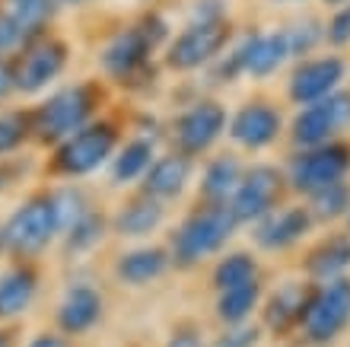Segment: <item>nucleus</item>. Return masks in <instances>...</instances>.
I'll return each instance as SVG.
<instances>
[{
  "label": "nucleus",
  "instance_id": "ddd939ff",
  "mask_svg": "<svg viewBox=\"0 0 350 347\" xmlns=\"http://www.w3.org/2000/svg\"><path fill=\"white\" fill-rule=\"evenodd\" d=\"M105 316V300L102 293L86 281H74L67 283L61 300L55 306V329L64 338H86Z\"/></svg>",
  "mask_w": 350,
  "mask_h": 347
},
{
  "label": "nucleus",
  "instance_id": "c85d7f7f",
  "mask_svg": "<svg viewBox=\"0 0 350 347\" xmlns=\"http://www.w3.org/2000/svg\"><path fill=\"white\" fill-rule=\"evenodd\" d=\"M213 290H226V287H239V283L258 281V265L249 252H230L213 265Z\"/></svg>",
  "mask_w": 350,
  "mask_h": 347
},
{
  "label": "nucleus",
  "instance_id": "4468645a",
  "mask_svg": "<svg viewBox=\"0 0 350 347\" xmlns=\"http://www.w3.org/2000/svg\"><path fill=\"white\" fill-rule=\"evenodd\" d=\"M347 121H350V92H332V96L312 102L306 112L296 115L293 140L299 146L328 144L334 131H341Z\"/></svg>",
  "mask_w": 350,
  "mask_h": 347
},
{
  "label": "nucleus",
  "instance_id": "2f4dec72",
  "mask_svg": "<svg viewBox=\"0 0 350 347\" xmlns=\"http://www.w3.org/2000/svg\"><path fill=\"white\" fill-rule=\"evenodd\" d=\"M347 207H350V192H347V185H344V179L328 185V188H319L312 194V210H315V217H322V220L341 217Z\"/></svg>",
  "mask_w": 350,
  "mask_h": 347
},
{
  "label": "nucleus",
  "instance_id": "f03ea898",
  "mask_svg": "<svg viewBox=\"0 0 350 347\" xmlns=\"http://www.w3.org/2000/svg\"><path fill=\"white\" fill-rule=\"evenodd\" d=\"M102 109V86L96 80H77L64 86H51L45 96H38L32 112V138L38 150H51L74 131L99 118Z\"/></svg>",
  "mask_w": 350,
  "mask_h": 347
},
{
  "label": "nucleus",
  "instance_id": "72a5a7b5",
  "mask_svg": "<svg viewBox=\"0 0 350 347\" xmlns=\"http://www.w3.org/2000/svg\"><path fill=\"white\" fill-rule=\"evenodd\" d=\"M328 42H332V45H347L350 42V7H344L341 13L328 23Z\"/></svg>",
  "mask_w": 350,
  "mask_h": 347
},
{
  "label": "nucleus",
  "instance_id": "20e7f679",
  "mask_svg": "<svg viewBox=\"0 0 350 347\" xmlns=\"http://www.w3.org/2000/svg\"><path fill=\"white\" fill-rule=\"evenodd\" d=\"M236 220H232L226 204H207L204 201L198 210H191L182 220V227L169 236V258L172 268L178 271H191L204 261V258L217 255L236 233Z\"/></svg>",
  "mask_w": 350,
  "mask_h": 347
},
{
  "label": "nucleus",
  "instance_id": "cd10ccee",
  "mask_svg": "<svg viewBox=\"0 0 350 347\" xmlns=\"http://www.w3.org/2000/svg\"><path fill=\"white\" fill-rule=\"evenodd\" d=\"M306 268H309V274H312L315 281H322V283L338 281L350 268V236H334V239H328V242H322V246L309 255V265Z\"/></svg>",
  "mask_w": 350,
  "mask_h": 347
},
{
  "label": "nucleus",
  "instance_id": "9b49d317",
  "mask_svg": "<svg viewBox=\"0 0 350 347\" xmlns=\"http://www.w3.org/2000/svg\"><path fill=\"white\" fill-rule=\"evenodd\" d=\"M42 271L38 261L7 258L0 265V325H16L38 300Z\"/></svg>",
  "mask_w": 350,
  "mask_h": 347
},
{
  "label": "nucleus",
  "instance_id": "2eb2a0df",
  "mask_svg": "<svg viewBox=\"0 0 350 347\" xmlns=\"http://www.w3.org/2000/svg\"><path fill=\"white\" fill-rule=\"evenodd\" d=\"M194 172V156L182 153V150H169V153L157 156L150 169L140 179V192L157 198V201H175L178 194L188 188Z\"/></svg>",
  "mask_w": 350,
  "mask_h": 347
},
{
  "label": "nucleus",
  "instance_id": "0eeeda50",
  "mask_svg": "<svg viewBox=\"0 0 350 347\" xmlns=\"http://www.w3.org/2000/svg\"><path fill=\"white\" fill-rule=\"evenodd\" d=\"M350 322V281L347 277H338V281H328L322 287H315L309 303H306L303 312V338L312 347L332 344Z\"/></svg>",
  "mask_w": 350,
  "mask_h": 347
},
{
  "label": "nucleus",
  "instance_id": "f8f14e48",
  "mask_svg": "<svg viewBox=\"0 0 350 347\" xmlns=\"http://www.w3.org/2000/svg\"><path fill=\"white\" fill-rule=\"evenodd\" d=\"M280 182L284 179H280L274 166H252V169H245L232 198L226 201L232 220L236 223H252V220H261L265 214H271L277 198H280Z\"/></svg>",
  "mask_w": 350,
  "mask_h": 347
},
{
  "label": "nucleus",
  "instance_id": "393cba45",
  "mask_svg": "<svg viewBox=\"0 0 350 347\" xmlns=\"http://www.w3.org/2000/svg\"><path fill=\"white\" fill-rule=\"evenodd\" d=\"M29 146H36L29 105H0V159H16Z\"/></svg>",
  "mask_w": 350,
  "mask_h": 347
},
{
  "label": "nucleus",
  "instance_id": "5701e85b",
  "mask_svg": "<svg viewBox=\"0 0 350 347\" xmlns=\"http://www.w3.org/2000/svg\"><path fill=\"white\" fill-rule=\"evenodd\" d=\"M109 217L102 214L96 204L92 207H86L83 214L77 220H70L64 227V233H61V252H64V258H83L90 255L92 248L102 242V236L109 233Z\"/></svg>",
  "mask_w": 350,
  "mask_h": 347
},
{
  "label": "nucleus",
  "instance_id": "473e14b6",
  "mask_svg": "<svg viewBox=\"0 0 350 347\" xmlns=\"http://www.w3.org/2000/svg\"><path fill=\"white\" fill-rule=\"evenodd\" d=\"M258 341H261L258 325L242 322V325H226V331H223L211 347H258Z\"/></svg>",
  "mask_w": 350,
  "mask_h": 347
},
{
  "label": "nucleus",
  "instance_id": "6e6552de",
  "mask_svg": "<svg viewBox=\"0 0 350 347\" xmlns=\"http://www.w3.org/2000/svg\"><path fill=\"white\" fill-rule=\"evenodd\" d=\"M226 42H230V23L223 16L194 19L191 26L182 29L166 45V67L175 73L198 70V67L211 64L213 57H220Z\"/></svg>",
  "mask_w": 350,
  "mask_h": 347
},
{
  "label": "nucleus",
  "instance_id": "9d476101",
  "mask_svg": "<svg viewBox=\"0 0 350 347\" xmlns=\"http://www.w3.org/2000/svg\"><path fill=\"white\" fill-rule=\"evenodd\" d=\"M350 169V150L341 144H319L309 146L290 163V185L296 192L315 194L319 188L341 182Z\"/></svg>",
  "mask_w": 350,
  "mask_h": 347
},
{
  "label": "nucleus",
  "instance_id": "bb28decb",
  "mask_svg": "<svg viewBox=\"0 0 350 347\" xmlns=\"http://www.w3.org/2000/svg\"><path fill=\"white\" fill-rule=\"evenodd\" d=\"M261 303V283L258 281H249V283H239V287H226V290H217V319L223 325H242V322L252 319V312L258 309Z\"/></svg>",
  "mask_w": 350,
  "mask_h": 347
},
{
  "label": "nucleus",
  "instance_id": "c9c22d12",
  "mask_svg": "<svg viewBox=\"0 0 350 347\" xmlns=\"http://www.w3.org/2000/svg\"><path fill=\"white\" fill-rule=\"evenodd\" d=\"M16 92H13V73H10V61L0 57V105H7Z\"/></svg>",
  "mask_w": 350,
  "mask_h": 347
},
{
  "label": "nucleus",
  "instance_id": "1a4fd4ad",
  "mask_svg": "<svg viewBox=\"0 0 350 347\" xmlns=\"http://www.w3.org/2000/svg\"><path fill=\"white\" fill-rule=\"evenodd\" d=\"M230 118L217 99H198L172 121V144L175 150H182L188 156L207 153L217 140L223 138Z\"/></svg>",
  "mask_w": 350,
  "mask_h": 347
},
{
  "label": "nucleus",
  "instance_id": "f257e3e1",
  "mask_svg": "<svg viewBox=\"0 0 350 347\" xmlns=\"http://www.w3.org/2000/svg\"><path fill=\"white\" fill-rule=\"evenodd\" d=\"M64 233V217L55 185H38L0 220V255L42 261Z\"/></svg>",
  "mask_w": 350,
  "mask_h": 347
},
{
  "label": "nucleus",
  "instance_id": "58836bf2",
  "mask_svg": "<svg viewBox=\"0 0 350 347\" xmlns=\"http://www.w3.org/2000/svg\"><path fill=\"white\" fill-rule=\"evenodd\" d=\"M328 3H347V0H328Z\"/></svg>",
  "mask_w": 350,
  "mask_h": 347
},
{
  "label": "nucleus",
  "instance_id": "a878e982",
  "mask_svg": "<svg viewBox=\"0 0 350 347\" xmlns=\"http://www.w3.org/2000/svg\"><path fill=\"white\" fill-rule=\"evenodd\" d=\"M242 163L236 159V156H213L211 163H207V169H204L201 175V201L207 204H226L232 198V192H236V185H239L242 179Z\"/></svg>",
  "mask_w": 350,
  "mask_h": 347
},
{
  "label": "nucleus",
  "instance_id": "dca6fc26",
  "mask_svg": "<svg viewBox=\"0 0 350 347\" xmlns=\"http://www.w3.org/2000/svg\"><path fill=\"white\" fill-rule=\"evenodd\" d=\"M341 80H344V61L341 57L306 61L303 67H296L293 80H290V96H293V102H299V105H312V102L332 96Z\"/></svg>",
  "mask_w": 350,
  "mask_h": 347
},
{
  "label": "nucleus",
  "instance_id": "4be33fe9",
  "mask_svg": "<svg viewBox=\"0 0 350 347\" xmlns=\"http://www.w3.org/2000/svg\"><path fill=\"white\" fill-rule=\"evenodd\" d=\"M157 159V144L153 138H131L124 144H118L115 156L109 163V179L115 188L134 185L144 179V172L150 169V163Z\"/></svg>",
  "mask_w": 350,
  "mask_h": 347
},
{
  "label": "nucleus",
  "instance_id": "aec40b11",
  "mask_svg": "<svg viewBox=\"0 0 350 347\" xmlns=\"http://www.w3.org/2000/svg\"><path fill=\"white\" fill-rule=\"evenodd\" d=\"M166 220V204L150 198L140 192L137 198H131L128 204H121L115 214L109 217V227L115 236L121 239H144L150 233H157Z\"/></svg>",
  "mask_w": 350,
  "mask_h": 347
},
{
  "label": "nucleus",
  "instance_id": "e433bc0d",
  "mask_svg": "<svg viewBox=\"0 0 350 347\" xmlns=\"http://www.w3.org/2000/svg\"><path fill=\"white\" fill-rule=\"evenodd\" d=\"M0 347H19L16 325H0Z\"/></svg>",
  "mask_w": 350,
  "mask_h": 347
},
{
  "label": "nucleus",
  "instance_id": "7ed1b4c3",
  "mask_svg": "<svg viewBox=\"0 0 350 347\" xmlns=\"http://www.w3.org/2000/svg\"><path fill=\"white\" fill-rule=\"evenodd\" d=\"M121 144L118 125H111L109 118H96L74 131L70 138L45 150V163H42V175L55 179V182H80L86 175L99 172L102 166L111 163V156Z\"/></svg>",
  "mask_w": 350,
  "mask_h": 347
},
{
  "label": "nucleus",
  "instance_id": "7c9ffc66",
  "mask_svg": "<svg viewBox=\"0 0 350 347\" xmlns=\"http://www.w3.org/2000/svg\"><path fill=\"white\" fill-rule=\"evenodd\" d=\"M36 36L38 32H32L23 19H16L10 10L0 7V57H3V61H10L19 48H26Z\"/></svg>",
  "mask_w": 350,
  "mask_h": 347
},
{
  "label": "nucleus",
  "instance_id": "412c9836",
  "mask_svg": "<svg viewBox=\"0 0 350 347\" xmlns=\"http://www.w3.org/2000/svg\"><path fill=\"white\" fill-rule=\"evenodd\" d=\"M312 217L306 207H284V210H271L258 220V229H255V242L261 248H286L293 246L296 239H303V233L309 229Z\"/></svg>",
  "mask_w": 350,
  "mask_h": 347
},
{
  "label": "nucleus",
  "instance_id": "f3484780",
  "mask_svg": "<svg viewBox=\"0 0 350 347\" xmlns=\"http://www.w3.org/2000/svg\"><path fill=\"white\" fill-rule=\"evenodd\" d=\"M226 131L239 146L261 150V146L274 144L277 134H280V115L265 102H249L230 118Z\"/></svg>",
  "mask_w": 350,
  "mask_h": 347
},
{
  "label": "nucleus",
  "instance_id": "c756f323",
  "mask_svg": "<svg viewBox=\"0 0 350 347\" xmlns=\"http://www.w3.org/2000/svg\"><path fill=\"white\" fill-rule=\"evenodd\" d=\"M0 7L10 10L16 19H23L32 32H45V29L55 26L57 13V0H0Z\"/></svg>",
  "mask_w": 350,
  "mask_h": 347
},
{
  "label": "nucleus",
  "instance_id": "b1692460",
  "mask_svg": "<svg viewBox=\"0 0 350 347\" xmlns=\"http://www.w3.org/2000/svg\"><path fill=\"white\" fill-rule=\"evenodd\" d=\"M309 296H312V290L303 287V283H284V287H277V293L265 303V325L271 331H277V335H286L290 329H299Z\"/></svg>",
  "mask_w": 350,
  "mask_h": 347
},
{
  "label": "nucleus",
  "instance_id": "a211bd4d",
  "mask_svg": "<svg viewBox=\"0 0 350 347\" xmlns=\"http://www.w3.org/2000/svg\"><path fill=\"white\" fill-rule=\"evenodd\" d=\"M169 268H172V258L166 246H140L115 258V281L137 290V287H150L153 281H159Z\"/></svg>",
  "mask_w": 350,
  "mask_h": 347
},
{
  "label": "nucleus",
  "instance_id": "423d86ee",
  "mask_svg": "<svg viewBox=\"0 0 350 347\" xmlns=\"http://www.w3.org/2000/svg\"><path fill=\"white\" fill-rule=\"evenodd\" d=\"M166 38V29L159 19H147L137 26H124L102 45L99 51V70L111 83H137L147 73L153 51Z\"/></svg>",
  "mask_w": 350,
  "mask_h": 347
},
{
  "label": "nucleus",
  "instance_id": "6ab92c4d",
  "mask_svg": "<svg viewBox=\"0 0 350 347\" xmlns=\"http://www.w3.org/2000/svg\"><path fill=\"white\" fill-rule=\"evenodd\" d=\"M236 64L239 73H249V77H267L274 73L277 67L290 57V38L286 32H271V36H249L236 51Z\"/></svg>",
  "mask_w": 350,
  "mask_h": 347
},
{
  "label": "nucleus",
  "instance_id": "39448f33",
  "mask_svg": "<svg viewBox=\"0 0 350 347\" xmlns=\"http://www.w3.org/2000/svg\"><path fill=\"white\" fill-rule=\"evenodd\" d=\"M70 67V42L64 36H57L55 26L38 32L26 48H19L10 57V73H13V92L23 99H38L45 96L51 86Z\"/></svg>",
  "mask_w": 350,
  "mask_h": 347
},
{
  "label": "nucleus",
  "instance_id": "f704fd0d",
  "mask_svg": "<svg viewBox=\"0 0 350 347\" xmlns=\"http://www.w3.org/2000/svg\"><path fill=\"white\" fill-rule=\"evenodd\" d=\"M19 347H70V338H64L61 331H36L32 338H26Z\"/></svg>",
  "mask_w": 350,
  "mask_h": 347
},
{
  "label": "nucleus",
  "instance_id": "4c0bfd02",
  "mask_svg": "<svg viewBox=\"0 0 350 347\" xmlns=\"http://www.w3.org/2000/svg\"><path fill=\"white\" fill-rule=\"evenodd\" d=\"M83 3H90V0H57L61 10H74V7H83Z\"/></svg>",
  "mask_w": 350,
  "mask_h": 347
}]
</instances>
